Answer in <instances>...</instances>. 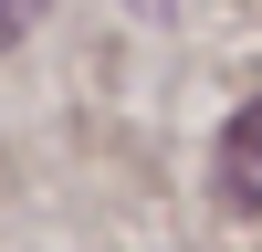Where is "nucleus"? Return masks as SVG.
<instances>
[{
  "instance_id": "2",
  "label": "nucleus",
  "mask_w": 262,
  "mask_h": 252,
  "mask_svg": "<svg viewBox=\"0 0 262 252\" xmlns=\"http://www.w3.org/2000/svg\"><path fill=\"white\" fill-rule=\"evenodd\" d=\"M32 21H42V0H0V42H21Z\"/></svg>"
},
{
  "instance_id": "1",
  "label": "nucleus",
  "mask_w": 262,
  "mask_h": 252,
  "mask_svg": "<svg viewBox=\"0 0 262 252\" xmlns=\"http://www.w3.org/2000/svg\"><path fill=\"white\" fill-rule=\"evenodd\" d=\"M221 200L262 210V105H242V116L221 126Z\"/></svg>"
}]
</instances>
